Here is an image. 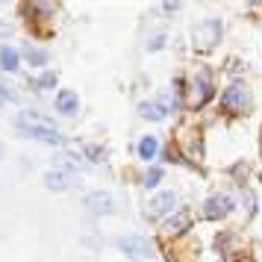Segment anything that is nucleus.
I'll return each mask as SVG.
<instances>
[{
    "mask_svg": "<svg viewBox=\"0 0 262 262\" xmlns=\"http://www.w3.org/2000/svg\"><path fill=\"white\" fill-rule=\"evenodd\" d=\"M85 209L92 215H109L115 209V201H112V194L109 191H92V194H85Z\"/></svg>",
    "mask_w": 262,
    "mask_h": 262,
    "instance_id": "nucleus-7",
    "label": "nucleus"
},
{
    "mask_svg": "<svg viewBox=\"0 0 262 262\" xmlns=\"http://www.w3.org/2000/svg\"><path fill=\"white\" fill-rule=\"evenodd\" d=\"M6 100H12V95H9L6 89H0V103H6Z\"/></svg>",
    "mask_w": 262,
    "mask_h": 262,
    "instance_id": "nucleus-20",
    "label": "nucleus"
},
{
    "mask_svg": "<svg viewBox=\"0 0 262 262\" xmlns=\"http://www.w3.org/2000/svg\"><path fill=\"white\" fill-rule=\"evenodd\" d=\"M18 130L30 136V139H36V142H45V144H65V136L59 130H53V127H27V124H18Z\"/></svg>",
    "mask_w": 262,
    "mask_h": 262,
    "instance_id": "nucleus-6",
    "label": "nucleus"
},
{
    "mask_svg": "<svg viewBox=\"0 0 262 262\" xmlns=\"http://www.w3.org/2000/svg\"><path fill=\"white\" fill-rule=\"evenodd\" d=\"M24 59L30 65H45L48 62V53L45 50H36V48H24Z\"/></svg>",
    "mask_w": 262,
    "mask_h": 262,
    "instance_id": "nucleus-16",
    "label": "nucleus"
},
{
    "mask_svg": "<svg viewBox=\"0 0 262 262\" xmlns=\"http://www.w3.org/2000/svg\"><path fill=\"white\" fill-rule=\"evenodd\" d=\"M189 212H177L174 218H171V224L165 227L168 230V236H177V233H183V230H189Z\"/></svg>",
    "mask_w": 262,
    "mask_h": 262,
    "instance_id": "nucleus-14",
    "label": "nucleus"
},
{
    "mask_svg": "<svg viewBox=\"0 0 262 262\" xmlns=\"http://www.w3.org/2000/svg\"><path fill=\"white\" fill-rule=\"evenodd\" d=\"M0 154H3V150H0Z\"/></svg>",
    "mask_w": 262,
    "mask_h": 262,
    "instance_id": "nucleus-22",
    "label": "nucleus"
},
{
    "mask_svg": "<svg viewBox=\"0 0 262 262\" xmlns=\"http://www.w3.org/2000/svg\"><path fill=\"white\" fill-rule=\"evenodd\" d=\"M174 206H177V194L174 191H159V194L150 198L147 212H150V218H165V215L174 212Z\"/></svg>",
    "mask_w": 262,
    "mask_h": 262,
    "instance_id": "nucleus-4",
    "label": "nucleus"
},
{
    "mask_svg": "<svg viewBox=\"0 0 262 262\" xmlns=\"http://www.w3.org/2000/svg\"><path fill=\"white\" fill-rule=\"evenodd\" d=\"M162 45H165V33H156V36L147 41V50H159Z\"/></svg>",
    "mask_w": 262,
    "mask_h": 262,
    "instance_id": "nucleus-18",
    "label": "nucleus"
},
{
    "mask_svg": "<svg viewBox=\"0 0 262 262\" xmlns=\"http://www.w3.org/2000/svg\"><path fill=\"white\" fill-rule=\"evenodd\" d=\"M0 65H3V71H18V50L0 48Z\"/></svg>",
    "mask_w": 262,
    "mask_h": 262,
    "instance_id": "nucleus-13",
    "label": "nucleus"
},
{
    "mask_svg": "<svg viewBox=\"0 0 262 262\" xmlns=\"http://www.w3.org/2000/svg\"><path fill=\"white\" fill-rule=\"evenodd\" d=\"M221 33H224V27H221L218 18L201 21V24L194 27V33H191V45H194V50H212L221 41Z\"/></svg>",
    "mask_w": 262,
    "mask_h": 262,
    "instance_id": "nucleus-1",
    "label": "nucleus"
},
{
    "mask_svg": "<svg viewBox=\"0 0 262 262\" xmlns=\"http://www.w3.org/2000/svg\"><path fill=\"white\" fill-rule=\"evenodd\" d=\"M9 33H12V27H9V24H0V36H9Z\"/></svg>",
    "mask_w": 262,
    "mask_h": 262,
    "instance_id": "nucleus-21",
    "label": "nucleus"
},
{
    "mask_svg": "<svg viewBox=\"0 0 262 262\" xmlns=\"http://www.w3.org/2000/svg\"><path fill=\"white\" fill-rule=\"evenodd\" d=\"M80 180L74 177V174H68V171H50V174H45V186H48L50 191H65L71 189V186H77Z\"/></svg>",
    "mask_w": 262,
    "mask_h": 262,
    "instance_id": "nucleus-8",
    "label": "nucleus"
},
{
    "mask_svg": "<svg viewBox=\"0 0 262 262\" xmlns=\"http://www.w3.org/2000/svg\"><path fill=\"white\" fill-rule=\"evenodd\" d=\"M212 97V80L206 74H198L194 83H191V97H189V106L191 109H201L206 100Z\"/></svg>",
    "mask_w": 262,
    "mask_h": 262,
    "instance_id": "nucleus-5",
    "label": "nucleus"
},
{
    "mask_svg": "<svg viewBox=\"0 0 262 262\" xmlns=\"http://www.w3.org/2000/svg\"><path fill=\"white\" fill-rule=\"evenodd\" d=\"M56 162H59L65 171H68V168H85V159L77 154V150H62V154L56 156Z\"/></svg>",
    "mask_w": 262,
    "mask_h": 262,
    "instance_id": "nucleus-12",
    "label": "nucleus"
},
{
    "mask_svg": "<svg viewBox=\"0 0 262 262\" xmlns=\"http://www.w3.org/2000/svg\"><path fill=\"white\" fill-rule=\"evenodd\" d=\"M118 248L124 250V253H127V256H130V259H139V256H147V242H144L142 236H124L118 242Z\"/></svg>",
    "mask_w": 262,
    "mask_h": 262,
    "instance_id": "nucleus-9",
    "label": "nucleus"
},
{
    "mask_svg": "<svg viewBox=\"0 0 262 262\" xmlns=\"http://www.w3.org/2000/svg\"><path fill=\"white\" fill-rule=\"evenodd\" d=\"M139 115L147 121H162L168 115V106L165 103H154V100H144V103H139Z\"/></svg>",
    "mask_w": 262,
    "mask_h": 262,
    "instance_id": "nucleus-10",
    "label": "nucleus"
},
{
    "mask_svg": "<svg viewBox=\"0 0 262 262\" xmlns=\"http://www.w3.org/2000/svg\"><path fill=\"white\" fill-rule=\"evenodd\" d=\"M56 109H59L62 115H74V112H77V95H74V92H59Z\"/></svg>",
    "mask_w": 262,
    "mask_h": 262,
    "instance_id": "nucleus-11",
    "label": "nucleus"
},
{
    "mask_svg": "<svg viewBox=\"0 0 262 262\" xmlns=\"http://www.w3.org/2000/svg\"><path fill=\"white\" fill-rule=\"evenodd\" d=\"M233 206H236V201L230 194H212V198L203 201V218L218 221V218H224V215L233 212Z\"/></svg>",
    "mask_w": 262,
    "mask_h": 262,
    "instance_id": "nucleus-3",
    "label": "nucleus"
},
{
    "mask_svg": "<svg viewBox=\"0 0 262 262\" xmlns=\"http://www.w3.org/2000/svg\"><path fill=\"white\" fill-rule=\"evenodd\" d=\"M156 147H159V142H156L154 136H147V139H142V144H139V156H142V159H154Z\"/></svg>",
    "mask_w": 262,
    "mask_h": 262,
    "instance_id": "nucleus-15",
    "label": "nucleus"
},
{
    "mask_svg": "<svg viewBox=\"0 0 262 262\" xmlns=\"http://www.w3.org/2000/svg\"><path fill=\"white\" fill-rule=\"evenodd\" d=\"M221 103H224V109H230V112H242V109H248V103H250L248 83H242V80L230 83L224 89V95H221Z\"/></svg>",
    "mask_w": 262,
    "mask_h": 262,
    "instance_id": "nucleus-2",
    "label": "nucleus"
},
{
    "mask_svg": "<svg viewBox=\"0 0 262 262\" xmlns=\"http://www.w3.org/2000/svg\"><path fill=\"white\" fill-rule=\"evenodd\" d=\"M53 83H56L53 74H41V77H38V85H53Z\"/></svg>",
    "mask_w": 262,
    "mask_h": 262,
    "instance_id": "nucleus-19",
    "label": "nucleus"
},
{
    "mask_svg": "<svg viewBox=\"0 0 262 262\" xmlns=\"http://www.w3.org/2000/svg\"><path fill=\"white\" fill-rule=\"evenodd\" d=\"M159 180H162V168H150V171H147V177H144V186H147V189H156V186H159Z\"/></svg>",
    "mask_w": 262,
    "mask_h": 262,
    "instance_id": "nucleus-17",
    "label": "nucleus"
}]
</instances>
